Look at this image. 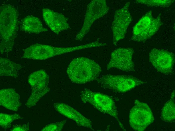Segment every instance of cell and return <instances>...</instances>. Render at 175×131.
<instances>
[{
    "instance_id": "5b68a950",
    "label": "cell",
    "mask_w": 175,
    "mask_h": 131,
    "mask_svg": "<svg viewBox=\"0 0 175 131\" xmlns=\"http://www.w3.org/2000/svg\"><path fill=\"white\" fill-rule=\"evenodd\" d=\"M161 14L154 17L152 11L147 12L134 26L131 40L144 42L150 38L158 30L161 26Z\"/></svg>"
},
{
    "instance_id": "44dd1931",
    "label": "cell",
    "mask_w": 175,
    "mask_h": 131,
    "mask_svg": "<svg viewBox=\"0 0 175 131\" xmlns=\"http://www.w3.org/2000/svg\"><path fill=\"white\" fill-rule=\"evenodd\" d=\"M29 130L28 125L25 124L16 125L11 129V131H28Z\"/></svg>"
},
{
    "instance_id": "7a4b0ae2",
    "label": "cell",
    "mask_w": 175,
    "mask_h": 131,
    "mask_svg": "<svg viewBox=\"0 0 175 131\" xmlns=\"http://www.w3.org/2000/svg\"><path fill=\"white\" fill-rule=\"evenodd\" d=\"M101 71L99 65L94 60L84 57H79L72 60L66 72L72 82L83 84L96 80Z\"/></svg>"
},
{
    "instance_id": "8fae6325",
    "label": "cell",
    "mask_w": 175,
    "mask_h": 131,
    "mask_svg": "<svg viewBox=\"0 0 175 131\" xmlns=\"http://www.w3.org/2000/svg\"><path fill=\"white\" fill-rule=\"evenodd\" d=\"M134 51L132 48H119L113 51L110 60L107 66V70L115 68L126 72L135 71L132 60Z\"/></svg>"
},
{
    "instance_id": "277c9868",
    "label": "cell",
    "mask_w": 175,
    "mask_h": 131,
    "mask_svg": "<svg viewBox=\"0 0 175 131\" xmlns=\"http://www.w3.org/2000/svg\"><path fill=\"white\" fill-rule=\"evenodd\" d=\"M96 80L102 88L120 93H125L146 83L133 76L124 75L105 74Z\"/></svg>"
},
{
    "instance_id": "2e32d148",
    "label": "cell",
    "mask_w": 175,
    "mask_h": 131,
    "mask_svg": "<svg viewBox=\"0 0 175 131\" xmlns=\"http://www.w3.org/2000/svg\"><path fill=\"white\" fill-rule=\"evenodd\" d=\"M21 68L20 65L14 63L9 59L0 58L1 76L17 77Z\"/></svg>"
},
{
    "instance_id": "4fadbf2b",
    "label": "cell",
    "mask_w": 175,
    "mask_h": 131,
    "mask_svg": "<svg viewBox=\"0 0 175 131\" xmlns=\"http://www.w3.org/2000/svg\"><path fill=\"white\" fill-rule=\"evenodd\" d=\"M53 106L58 113L73 120L78 125L94 130L91 121L70 106L63 103H56L54 104Z\"/></svg>"
},
{
    "instance_id": "8992f818",
    "label": "cell",
    "mask_w": 175,
    "mask_h": 131,
    "mask_svg": "<svg viewBox=\"0 0 175 131\" xmlns=\"http://www.w3.org/2000/svg\"><path fill=\"white\" fill-rule=\"evenodd\" d=\"M129 122L132 128L137 131H143L154 120L152 111L146 103L135 100L129 114Z\"/></svg>"
},
{
    "instance_id": "3957f363",
    "label": "cell",
    "mask_w": 175,
    "mask_h": 131,
    "mask_svg": "<svg viewBox=\"0 0 175 131\" xmlns=\"http://www.w3.org/2000/svg\"><path fill=\"white\" fill-rule=\"evenodd\" d=\"M80 96L81 100L84 103H88L100 112L115 118L121 128L126 130L119 118L115 103L110 96L86 88L81 92Z\"/></svg>"
},
{
    "instance_id": "d6986e66",
    "label": "cell",
    "mask_w": 175,
    "mask_h": 131,
    "mask_svg": "<svg viewBox=\"0 0 175 131\" xmlns=\"http://www.w3.org/2000/svg\"><path fill=\"white\" fill-rule=\"evenodd\" d=\"M174 1L172 0H139L135 1V3L142 4L148 6L168 7Z\"/></svg>"
},
{
    "instance_id": "7c38bea8",
    "label": "cell",
    "mask_w": 175,
    "mask_h": 131,
    "mask_svg": "<svg viewBox=\"0 0 175 131\" xmlns=\"http://www.w3.org/2000/svg\"><path fill=\"white\" fill-rule=\"evenodd\" d=\"M42 16L48 27L54 32L58 34L61 32L70 28L68 18L62 14L50 9L43 8Z\"/></svg>"
},
{
    "instance_id": "e0dca14e",
    "label": "cell",
    "mask_w": 175,
    "mask_h": 131,
    "mask_svg": "<svg viewBox=\"0 0 175 131\" xmlns=\"http://www.w3.org/2000/svg\"><path fill=\"white\" fill-rule=\"evenodd\" d=\"M175 91L172 92L170 99L164 104L162 109L161 119L165 122H171L175 118Z\"/></svg>"
},
{
    "instance_id": "9c48e42d",
    "label": "cell",
    "mask_w": 175,
    "mask_h": 131,
    "mask_svg": "<svg viewBox=\"0 0 175 131\" xmlns=\"http://www.w3.org/2000/svg\"><path fill=\"white\" fill-rule=\"evenodd\" d=\"M130 4L128 2L121 8L115 11L111 29L113 32V43L116 45L117 42L124 39L132 18L129 11Z\"/></svg>"
},
{
    "instance_id": "ffe728a7",
    "label": "cell",
    "mask_w": 175,
    "mask_h": 131,
    "mask_svg": "<svg viewBox=\"0 0 175 131\" xmlns=\"http://www.w3.org/2000/svg\"><path fill=\"white\" fill-rule=\"evenodd\" d=\"M66 120L49 124L41 130L42 131H60L62 130L66 122Z\"/></svg>"
},
{
    "instance_id": "6da1fadb",
    "label": "cell",
    "mask_w": 175,
    "mask_h": 131,
    "mask_svg": "<svg viewBox=\"0 0 175 131\" xmlns=\"http://www.w3.org/2000/svg\"><path fill=\"white\" fill-rule=\"evenodd\" d=\"M18 13L10 4L0 7V50L1 54L12 50L17 29Z\"/></svg>"
},
{
    "instance_id": "52a82bcc",
    "label": "cell",
    "mask_w": 175,
    "mask_h": 131,
    "mask_svg": "<svg viewBox=\"0 0 175 131\" xmlns=\"http://www.w3.org/2000/svg\"><path fill=\"white\" fill-rule=\"evenodd\" d=\"M49 76L43 70L31 73L28 78V82L31 86L32 92L25 104L28 108L35 106L38 101L50 90L48 86Z\"/></svg>"
},
{
    "instance_id": "30bf717a",
    "label": "cell",
    "mask_w": 175,
    "mask_h": 131,
    "mask_svg": "<svg viewBox=\"0 0 175 131\" xmlns=\"http://www.w3.org/2000/svg\"><path fill=\"white\" fill-rule=\"evenodd\" d=\"M149 59L152 66L163 74H171L174 63V54L163 50L153 48L149 53Z\"/></svg>"
},
{
    "instance_id": "9a60e30c",
    "label": "cell",
    "mask_w": 175,
    "mask_h": 131,
    "mask_svg": "<svg viewBox=\"0 0 175 131\" xmlns=\"http://www.w3.org/2000/svg\"><path fill=\"white\" fill-rule=\"evenodd\" d=\"M21 30L30 33L39 34L48 31L44 27L40 19L33 16H28L22 20Z\"/></svg>"
},
{
    "instance_id": "ac0fdd59",
    "label": "cell",
    "mask_w": 175,
    "mask_h": 131,
    "mask_svg": "<svg viewBox=\"0 0 175 131\" xmlns=\"http://www.w3.org/2000/svg\"><path fill=\"white\" fill-rule=\"evenodd\" d=\"M21 117L17 114H9L1 113L0 114V125L1 127L4 129L10 128L11 124L14 120L20 119Z\"/></svg>"
},
{
    "instance_id": "5bb4252c",
    "label": "cell",
    "mask_w": 175,
    "mask_h": 131,
    "mask_svg": "<svg viewBox=\"0 0 175 131\" xmlns=\"http://www.w3.org/2000/svg\"><path fill=\"white\" fill-rule=\"evenodd\" d=\"M0 104L7 109L14 111H17L21 105L19 94L12 88L0 90Z\"/></svg>"
},
{
    "instance_id": "ba28073f",
    "label": "cell",
    "mask_w": 175,
    "mask_h": 131,
    "mask_svg": "<svg viewBox=\"0 0 175 131\" xmlns=\"http://www.w3.org/2000/svg\"><path fill=\"white\" fill-rule=\"evenodd\" d=\"M109 10L106 0H92L87 6L82 26L77 34L76 40L81 41L89 31L93 22L106 14Z\"/></svg>"
}]
</instances>
